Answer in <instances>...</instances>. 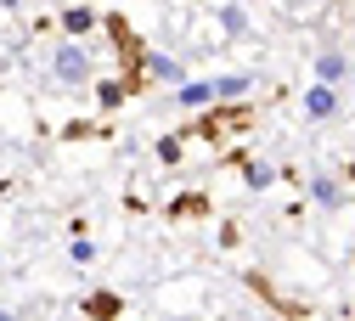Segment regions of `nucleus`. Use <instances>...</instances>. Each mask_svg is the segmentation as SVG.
<instances>
[{
    "instance_id": "obj_1",
    "label": "nucleus",
    "mask_w": 355,
    "mask_h": 321,
    "mask_svg": "<svg viewBox=\"0 0 355 321\" xmlns=\"http://www.w3.org/2000/svg\"><path fill=\"white\" fill-rule=\"evenodd\" d=\"M51 73H57L62 85H85V79H91V57H85L79 45H62V51L51 57Z\"/></svg>"
},
{
    "instance_id": "obj_2",
    "label": "nucleus",
    "mask_w": 355,
    "mask_h": 321,
    "mask_svg": "<svg viewBox=\"0 0 355 321\" xmlns=\"http://www.w3.org/2000/svg\"><path fill=\"white\" fill-rule=\"evenodd\" d=\"M333 113H338V85H322V79H316V85L304 90V119L322 124V119H333Z\"/></svg>"
},
{
    "instance_id": "obj_3",
    "label": "nucleus",
    "mask_w": 355,
    "mask_h": 321,
    "mask_svg": "<svg viewBox=\"0 0 355 321\" xmlns=\"http://www.w3.org/2000/svg\"><path fill=\"white\" fill-rule=\"evenodd\" d=\"M316 79H322V85H344V79H349L344 51H322V57H316Z\"/></svg>"
},
{
    "instance_id": "obj_4",
    "label": "nucleus",
    "mask_w": 355,
    "mask_h": 321,
    "mask_svg": "<svg viewBox=\"0 0 355 321\" xmlns=\"http://www.w3.org/2000/svg\"><path fill=\"white\" fill-rule=\"evenodd\" d=\"M147 73H153V79H164V85H187V68L175 62V57H164V51H153V57H147Z\"/></svg>"
},
{
    "instance_id": "obj_5",
    "label": "nucleus",
    "mask_w": 355,
    "mask_h": 321,
    "mask_svg": "<svg viewBox=\"0 0 355 321\" xmlns=\"http://www.w3.org/2000/svg\"><path fill=\"white\" fill-rule=\"evenodd\" d=\"M175 96H181L187 107H203V102L220 96V90H214V79H187V85H175Z\"/></svg>"
},
{
    "instance_id": "obj_6",
    "label": "nucleus",
    "mask_w": 355,
    "mask_h": 321,
    "mask_svg": "<svg viewBox=\"0 0 355 321\" xmlns=\"http://www.w3.org/2000/svg\"><path fill=\"white\" fill-rule=\"evenodd\" d=\"M214 90H220L226 102H237V96H248V90H254V73H226V79H214Z\"/></svg>"
},
{
    "instance_id": "obj_7",
    "label": "nucleus",
    "mask_w": 355,
    "mask_h": 321,
    "mask_svg": "<svg viewBox=\"0 0 355 321\" xmlns=\"http://www.w3.org/2000/svg\"><path fill=\"white\" fill-rule=\"evenodd\" d=\"M91 28H96V17L85 12V6H68V12H62V34H73V40H79V34H91Z\"/></svg>"
},
{
    "instance_id": "obj_8",
    "label": "nucleus",
    "mask_w": 355,
    "mask_h": 321,
    "mask_svg": "<svg viewBox=\"0 0 355 321\" xmlns=\"http://www.w3.org/2000/svg\"><path fill=\"white\" fill-rule=\"evenodd\" d=\"M243 180H248V192H265V186L277 180V169H271V164H243Z\"/></svg>"
},
{
    "instance_id": "obj_9",
    "label": "nucleus",
    "mask_w": 355,
    "mask_h": 321,
    "mask_svg": "<svg viewBox=\"0 0 355 321\" xmlns=\"http://www.w3.org/2000/svg\"><path fill=\"white\" fill-rule=\"evenodd\" d=\"M310 198L333 209V203H338V180H333V175H316V180H310Z\"/></svg>"
},
{
    "instance_id": "obj_10",
    "label": "nucleus",
    "mask_w": 355,
    "mask_h": 321,
    "mask_svg": "<svg viewBox=\"0 0 355 321\" xmlns=\"http://www.w3.org/2000/svg\"><path fill=\"white\" fill-rule=\"evenodd\" d=\"M96 96H102V107H119V102H124V85H119V79H102Z\"/></svg>"
},
{
    "instance_id": "obj_11",
    "label": "nucleus",
    "mask_w": 355,
    "mask_h": 321,
    "mask_svg": "<svg viewBox=\"0 0 355 321\" xmlns=\"http://www.w3.org/2000/svg\"><path fill=\"white\" fill-rule=\"evenodd\" d=\"M158 164H181V135H164L158 141Z\"/></svg>"
},
{
    "instance_id": "obj_12",
    "label": "nucleus",
    "mask_w": 355,
    "mask_h": 321,
    "mask_svg": "<svg viewBox=\"0 0 355 321\" xmlns=\"http://www.w3.org/2000/svg\"><path fill=\"white\" fill-rule=\"evenodd\" d=\"M220 23H226V34H232V40H237V34H243V28H248V17H243V12H237V6H226V12H220Z\"/></svg>"
},
{
    "instance_id": "obj_13",
    "label": "nucleus",
    "mask_w": 355,
    "mask_h": 321,
    "mask_svg": "<svg viewBox=\"0 0 355 321\" xmlns=\"http://www.w3.org/2000/svg\"><path fill=\"white\" fill-rule=\"evenodd\" d=\"M68 254H73V265H91V259H96V243H85V237H73V248H68Z\"/></svg>"
},
{
    "instance_id": "obj_14",
    "label": "nucleus",
    "mask_w": 355,
    "mask_h": 321,
    "mask_svg": "<svg viewBox=\"0 0 355 321\" xmlns=\"http://www.w3.org/2000/svg\"><path fill=\"white\" fill-rule=\"evenodd\" d=\"M0 6H17V0H0Z\"/></svg>"
},
{
    "instance_id": "obj_15",
    "label": "nucleus",
    "mask_w": 355,
    "mask_h": 321,
    "mask_svg": "<svg viewBox=\"0 0 355 321\" xmlns=\"http://www.w3.org/2000/svg\"><path fill=\"white\" fill-rule=\"evenodd\" d=\"M62 6H73V0H62Z\"/></svg>"
},
{
    "instance_id": "obj_16",
    "label": "nucleus",
    "mask_w": 355,
    "mask_h": 321,
    "mask_svg": "<svg viewBox=\"0 0 355 321\" xmlns=\"http://www.w3.org/2000/svg\"><path fill=\"white\" fill-rule=\"evenodd\" d=\"M349 175H355V164H349Z\"/></svg>"
}]
</instances>
